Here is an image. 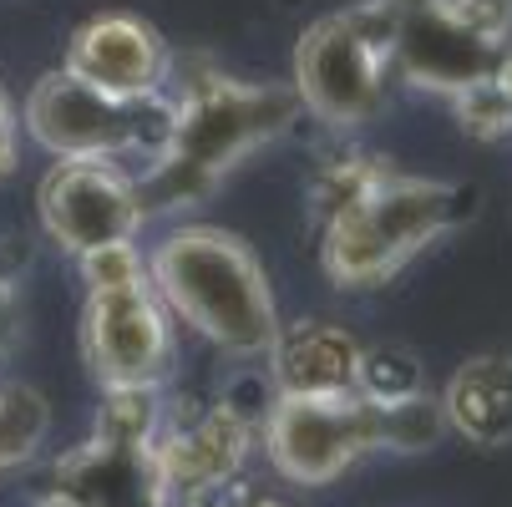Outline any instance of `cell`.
Returning <instances> with one entry per match:
<instances>
[{
	"instance_id": "cell-5",
	"label": "cell",
	"mask_w": 512,
	"mask_h": 507,
	"mask_svg": "<svg viewBox=\"0 0 512 507\" xmlns=\"http://www.w3.org/2000/svg\"><path fill=\"white\" fill-rule=\"evenodd\" d=\"M401 36L396 0H360L350 11H330L310 21L295 41L289 87L300 97V112L320 117L335 132L365 127L386 107V77Z\"/></svg>"
},
{
	"instance_id": "cell-12",
	"label": "cell",
	"mask_w": 512,
	"mask_h": 507,
	"mask_svg": "<svg viewBox=\"0 0 512 507\" xmlns=\"http://www.w3.org/2000/svg\"><path fill=\"white\" fill-rule=\"evenodd\" d=\"M360 340L335 320H295L279 325L269 355L274 396H330L355 391L360 381Z\"/></svg>"
},
{
	"instance_id": "cell-17",
	"label": "cell",
	"mask_w": 512,
	"mask_h": 507,
	"mask_svg": "<svg viewBox=\"0 0 512 507\" xmlns=\"http://www.w3.org/2000/svg\"><path fill=\"white\" fill-rule=\"evenodd\" d=\"M452 102H457V117H462V127L472 137H487L492 142V137H507L512 132V107H507V97L492 82H477V87H467Z\"/></svg>"
},
{
	"instance_id": "cell-19",
	"label": "cell",
	"mask_w": 512,
	"mask_h": 507,
	"mask_svg": "<svg viewBox=\"0 0 512 507\" xmlns=\"http://www.w3.org/2000/svg\"><path fill=\"white\" fill-rule=\"evenodd\" d=\"M213 507H295V502H284V497H269V492H254L244 482H234L224 497H218Z\"/></svg>"
},
{
	"instance_id": "cell-20",
	"label": "cell",
	"mask_w": 512,
	"mask_h": 507,
	"mask_svg": "<svg viewBox=\"0 0 512 507\" xmlns=\"http://www.w3.org/2000/svg\"><path fill=\"white\" fill-rule=\"evenodd\" d=\"M487 82L507 97V107H512V41H502L497 46V61H492V71H487Z\"/></svg>"
},
{
	"instance_id": "cell-11",
	"label": "cell",
	"mask_w": 512,
	"mask_h": 507,
	"mask_svg": "<svg viewBox=\"0 0 512 507\" xmlns=\"http://www.w3.org/2000/svg\"><path fill=\"white\" fill-rule=\"evenodd\" d=\"M61 71L112 102H148L173 82V46L153 21L132 11H102L71 31Z\"/></svg>"
},
{
	"instance_id": "cell-7",
	"label": "cell",
	"mask_w": 512,
	"mask_h": 507,
	"mask_svg": "<svg viewBox=\"0 0 512 507\" xmlns=\"http://www.w3.org/2000/svg\"><path fill=\"white\" fill-rule=\"evenodd\" d=\"M254 452V416L234 401H213L193 416H163L142 447V502L213 507Z\"/></svg>"
},
{
	"instance_id": "cell-16",
	"label": "cell",
	"mask_w": 512,
	"mask_h": 507,
	"mask_svg": "<svg viewBox=\"0 0 512 507\" xmlns=\"http://www.w3.org/2000/svg\"><path fill=\"white\" fill-rule=\"evenodd\" d=\"M355 391L365 401L386 406V401H406V396L426 391V376H421L416 355L406 345H376V350H360V381H355Z\"/></svg>"
},
{
	"instance_id": "cell-4",
	"label": "cell",
	"mask_w": 512,
	"mask_h": 507,
	"mask_svg": "<svg viewBox=\"0 0 512 507\" xmlns=\"http://www.w3.org/2000/svg\"><path fill=\"white\" fill-rule=\"evenodd\" d=\"M82 264V360L102 391H163L173 376V315L137 244L97 249Z\"/></svg>"
},
{
	"instance_id": "cell-9",
	"label": "cell",
	"mask_w": 512,
	"mask_h": 507,
	"mask_svg": "<svg viewBox=\"0 0 512 507\" xmlns=\"http://www.w3.org/2000/svg\"><path fill=\"white\" fill-rule=\"evenodd\" d=\"M507 0H416L401 6V36L391 66L421 92L462 97L487 82L497 46L507 41Z\"/></svg>"
},
{
	"instance_id": "cell-1",
	"label": "cell",
	"mask_w": 512,
	"mask_h": 507,
	"mask_svg": "<svg viewBox=\"0 0 512 507\" xmlns=\"http://www.w3.org/2000/svg\"><path fill=\"white\" fill-rule=\"evenodd\" d=\"M168 107H173L168 142L153 158L148 178H137L148 213L203 203L249 153H259L264 142L284 137L300 122L295 87L239 82V77H224V71L188 77L168 97Z\"/></svg>"
},
{
	"instance_id": "cell-15",
	"label": "cell",
	"mask_w": 512,
	"mask_h": 507,
	"mask_svg": "<svg viewBox=\"0 0 512 507\" xmlns=\"http://www.w3.org/2000/svg\"><path fill=\"white\" fill-rule=\"evenodd\" d=\"M376 416H381V452H431L447 437L442 401L431 391H416L406 401H386V406H376Z\"/></svg>"
},
{
	"instance_id": "cell-18",
	"label": "cell",
	"mask_w": 512,
	"mask_h": 507,
	"mask_svg": "<svg viewBox=\"0 0 512 507\" xmlns=\"http://www.w3.org/2000/svg\"><path fill=\"white\" fill-rule=\"evenodd\" d=\"M16 173V112H11V97L0 92V178Z\"/></svg>"
},
{
	"instance_id": "cell-2",
	"label": "cell",
	"mask_w": 512,
	"mask_h": 507,
	"mask_svg": "<svg viewBox=\"0 0 512 507\" xmlns=\"http://www.w3.org/2000/svg\"><path fill=\"white\" fill-rule=\"evenodd\" d=\"M472 213V188L371 168L320 219V269L335 289H381Z\"/></svg>"
},
{
	"instance_id": "cell-8",
	"label": "cell",
	"mask_w": 512,
	"mask_h": 507,
	"mask_svg": "<svg viewBox=\"0 0 512 507\" xmlns=\"http://www.w3.org/2000/svg\"><path fill=\"white\" fill-rule=\"evenodd\" d=\"M371 452H381V416L360 391L274 396L264 411V457L295 487H330Z\"/></svg>"
},
{
	"instance_id": "cell-10",
	"label": "cell",
	"mask_w": 512,
	"mask_h": 507,
	"mask_svg": "<svg viewBox=\"0 0 512 507\" xmlns=\"http://www.w3.org/2000/svg\"><path fill=\"white\" fill-rule=\"evenodd\" d=\"M41 229L71 259H87L112 244H132L148 224L142 183L107 158H56L36 188Z\"/></svg>"
},
{
	"instance_id": "cell-14",
	"label": "cell",
	"mask_w": 512,
	"mask_h": 507,
	"mask_svg": "<svg viewBox=\"0 0 512 507\" xmlns=\"http://www.w3.org/2000/svg\"><path fill=\"white\" fill-rule=\"evenodd\" d=\"M51 431V401L36 386L0 381V477L31 462Z\"/></svg>"
},
{
	"instance_id": "cell-21",
	"label": "cell",
	"mask_w": 512,
	"mask_h": 507,
	"mask_svg": "<svg viewBox=\"0 0 512 507\" xmlns=\"http://www.w3.org/2000/svg\"><path fill=\"white\" fill-rule=\"evenodd\" d=\"M36 507H97L87 492H77V487H56V492H46Z\"/></svg>"
},
{
	"instance_id": "cell-13",
	"label": "cell",
	"mask_w": 512,
	"mask_h": 507,
	"mask_svg": "<svg viewBox=\"0 0 512 507\" xmlns=\"http://www.w3.org/2000/svg\"><path fill=\"white\" fill-rule=\"evenodd\" d=\"M436 401H442L447 431H457L462 442L482 452L507 447L512 442V355L487 350V355L462 360Z\"/></svg>"
},
{
	"instance_id": "cell-3",
	"label": "cell",
	"mask_w": 512,
	"mask_h": 507,
	"mask_svg": "<svg viewBox=\"0 0 512 507\" xmlns=\"http://www.w3.org/2000/svg\"><path fill=\"white\" fill-rule=\"evenodd\" d=\"M148 279L173 320L224 355L254 360L279 335V305L249 239L218 224H183L148 254Z\"/></svg>"
},
{
	"instance_id": "cell-6",
	"label": "cell",
	"mask_w": 512,
	"mask_h": 507,
	"mask_svg": "<svg viewBox=\"0 0 512 507\" xmlns=\"http://www.w3.org/2000/svg\"><path fill=\"white\" fill-rule=\"evenodd\" d=\"M168 122H173L168 97L112 102V97L92 92L87 82L66 77L61 66L46 71L26 92V107H21V127L51 158H107V163H117L127 153L158 158L168 142Z\"/></svg>"
}]
</instances>
